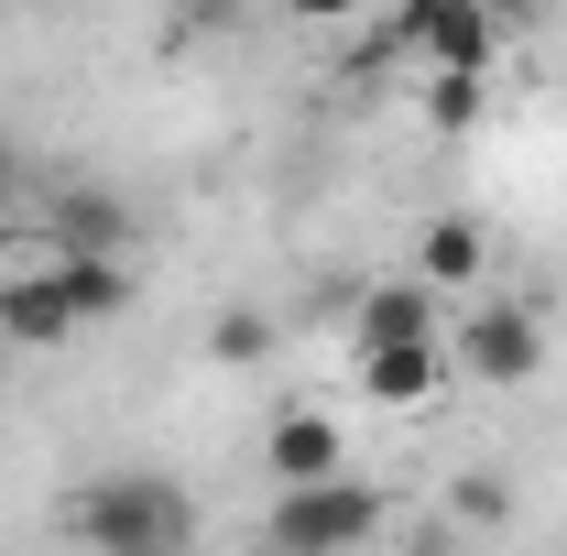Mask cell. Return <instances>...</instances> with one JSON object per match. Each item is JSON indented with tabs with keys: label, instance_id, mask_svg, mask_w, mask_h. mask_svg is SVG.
Segmentation results:
<instances>
[{
	"label": "cell",
	"instance_id": "obj_1",
	"mask_svg": "<svg viewBox=\"0 0 567 556\" xmlns=\"http://www.w3.org/2000/svg\"><path fill=\"white\" fill-rule=\"evenodd\" d=\"M87 556H197V491L164 470H99L66 502Z\"/></svg>",
	"mask_w": 567,
	"mask_h": 556
},
{
	"label": "cell",
	"instance_id": "obj_2",
	"mask_svg": "<svg viewBox=\"0 0 567 556\" xmlns=\"http://www.w3.org/2000/svg\"><path fill=\"white\" fill-rule=\"evenodd\" d=\"M132 306V274L121 262H22V274L0 284V339L11 349H66V339H87V328H110Z\"/></svg>",
	"mask_w": 567,
	"mask_h": 556
},
{
	"label": "cell",
	"instance_id": "obj_3",
	"mask_svg": "<svg viewBox=\"0 0 567 556\" xmlns=\"http://www.w3.org/2000/svg\"><path fill=\"white\" fill-rule=\"evenodd\" d=\"M382 491L360 481H317V491H274V513H262V546L274 556H371L382 546Z\"/></svg>",
	"mask_w": 567,
	"mask_h": 556
},
{
	"label": "cell",
	"instance_id": "obj_4",
	"mask_svg": "<svg viewBox=\"0 0 567 556\" xmlns=\"http://www.w3.org/2000/svg\"><path fill=\"white\" fill-rule=\"evenodd\" d=\"M447 371H470V382H546V306H524V295H481V306H458V328H447Z\"/></svg>",
	"mask_w": 567,
	"mask_h": 556
},
{
	"label": "cell",
	"instance_id": "obj_5",
	"mask_svg": "<svg viewBox=\"0 0 567 556\" xmlns=\"http://www.w3.org/2000/svg\"><path fill=\"white\" fill-rule=\"evenodd\" d=\"M404 55H415L425 76H492L502 33H492L481 0H415V11H404Z\"/></svg>",
	"mask_w": 567,
	"mask_h": 556
},
{
	"label": "cell",
	"instance_id": "obj_6",
	"mask_svg": "<svg viewBox=\"0 0 567 556\" xmlns=\"http://www.w3.org/2000/svg\"><path fill=\"white\" fill-rule=\"evenodd\" d=\"M33 229H44L55 262H121V240H132V197H110V186H55V197L33 208Z\"/></svg>",
	"mask_w": 567,
	"mask_h": 556
},
{
	"label": "cell",
	"instance_id": "obj_7",
	"mask_svg": "<svg viewBox=\"0 0 567 556\" xmlns=\"http://www.w3.org/2000/svg\"><path fill=\"white\" fill-rule=\"evenodd\" d=\"M262 459H274V491L350 481V436H339V415H317V404H284L274 436H262Z\"/></svg>",
	"mask_w": 567,
	"mask_h": 556
},
{
	"label": "cell",
	"instance_id": "obj_8",
	"mask_svg": "<svg viewBox=\"0 0 567 556\" xmlns=\"http://www.w3.org/2000/svg\"><path fill=\"white\" fill-rule=\"evenodd\" d=\"M350 339L360 349H425V339H447V295H425L415 274L404 284H371L350 306Z\"/></svg>",
	"mask_w": 567,
	"mask_h": 556
},
{
	"label": "cell",
	"instance_id": "obj_9",
	"mask_svg": "<svg viewBox=\"0 0 567 556\" xmlns=\"http://www.w3.org/2000/svg\"><path fill=\"white\" fill-rule=\"evenodd\" d=\"M481 274H492V229H481L470 208L425 218V240H415V284H425V295H470Z\"/></svg>",
	"mask_w": 567,
	"mask_h": 556
},
{
	"label": "cell",
	"instance_id": "obj_10",
	"mask_svg": "<svg viewBox=\"0 0 567 556\" xmlns=\"http://www.w3.org/2000/svg\"><path fill=\"white\" fill-rule=\"evenodd\" d=\"M447 382V339H425V349H360V393L371 404H425Z\"/></svg>",
	"mask_w": 567,
	"mask_h": 556
},
{
	"label": "cell",
	"instance_id": "obj_11",
	"mask_svg": "<svg viewBox=\"0 0 567 556\" xmlns=\"http://www.w3.org/2000/svg\"><path fill=\"white\" fill-rule=\"evenodd\" d=\"M208 349H218V360H229V371H251V360L274 349V317H262V306H229V317H218V328H208Z\"/></svg>",
	"mask_w": 567,
	"mask_h": 556
},
{
	"label": "cell",
	"instance_id": "obj_12",
	"mask_svg": "<svg viewBox=\"0 0 567 556\" xmlns=\"http://www.w3.org/2000/svg\"><path fill=\"white\" fill-rule=\"evenodd\" d=\"M425 121L436 132H470L481 121V76H425Z\"/></svg>",
	"mask_w": 567,
	"mask_h": 556
},
{
	"label": "cell",
	"instance_id": "obj_13",
	"mask_svg": "<svg viewBox=\"0 0 567 556\" xmlns=\"http://www.w3.org/2000/svg\"><path fill=\"white\" fill-rule=\"evenodd\" d=\"M458 513H470V524H502V513H513V481H502V470H470V481H458Z\"/></svg>",
	"mask_w": 567,
	"mask_h": 556
},
{
	"label": "cell",
	"instance_id": "obj_14",
	"mask_svg": "<svg viewBox=\"0 0 567 556\" xmlns=\"http://www.w3.org/2000/svg\"><path fill=\"white\" fill-rule=\"evenodd\" d=\"M360 11H371V0H284V22H306V33H339Z\"/></svg>",
	"mask_w": 567,
	"mask_h": 556
},
{
	"label": "cell",
	"instance_id": "obj_15",
	"mask_svg": "<svg viewBox=\"0 0 567 556\" xmlns=\"http://www.w3.org/2000/svg\"><path fill=\"white\" fill-rule=\"evenodd\" d=\"M22 218V164H11V142H0V229Z\"/></svg>",
	"mask_w": 567,
	"mask_h": 556
},
{
	"label": "cell",
	"instance_id": "obj_16",
	"mask_svg": "<svg viewBox=\"0 0 567 556\" xmlns=\"http://www.w3.org/2000/svg\"><path fill=\"white\" fill-rule=\"evenodd\" d=\"M492 11V33H513V22H546V0H481Z\"/></svg>",
	"mask_w": 567,
	"mask_h": 556
},
{
	"label": "cell",
	"instance_id": "obj_17",
	"mask_svg": "<svg viewBox=\"0 0 567 556\" xmlns=\"http://www.w3.org/2000/svg\"><path fill=\"white\" fill-rule=\"evenodd\" d=\"M404 556H458V546H447V535H425V546H404Z\"/></svg>",
	"mask_w": 567,
	"mask_h": 556
},
{
	"label": "cell",
	"instance_id": "obj_18",
	"mask_svg": "<svg viewBox=\"0 0 567 556\" xmlns=\"http://www.w3.org/2000/svg\"><path fill=\"white\" fill-rule=\"evenodd\" d=\"M0 349H11V339H0Z\"/></svg>",
	"mask_w": 567,
	"mask_h": 556
}]
</instances>
